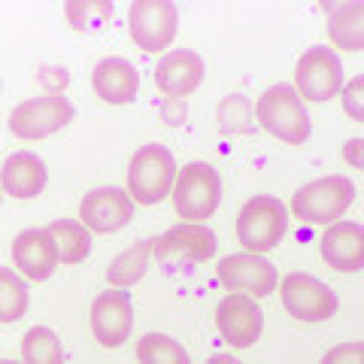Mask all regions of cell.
Masks as SVG:
<instances>
[{
    "label": "cell",
    "mask_w": 364,
    "mask_h": 364,
    "mask_svg": "<svg viewBox=\"0 0 364 364\" xmlns=\"http://www.w3.org/2000/svg\"><path fill=\"white\" fill-rule=\"evenodd\" d=\"M176 176L179 170L173 161V152L161 143H146L134 152L128 164V195L134 203L155 207V203L173 195Z\"/></svg>",
    "instance_id": "cell-1"
},
{
    "label": "cell",
    "mask_w": 364,
    "mask_h": 364,
    "mask_svg": "<svg viewBox=\"0 0 364 364\" xmlns=\"http://www.w3.org/2000/svg\"><path fill=\"white\" fill-rule=\"evenodd\" d=\"M255 122L264 128L270 136L289 143V146H304L310 140V116L304 109V100L298 97L294 85H270L255 104Z\"/></svg>",
    "instance_id": "cell-2"
},
{
    "label": "cell",
    "mask_w": 364,
    "mask_h": 364,
    "mask_svg": "<svg viewBox=\"0 0 364 364\" xmlns=\"http://www.w3.org/2000/svg\"><path fill=\"white\" fill-rule=\"evenodd\" d=\"M289 231V210L286 203L273 195H255L243 203L237 215V240L246 252L264 255L282 243Z\"/></svg>",
    "instance_id": "cell-3"
},
{
    "label": "cell",
    "mask_w": 364,
    "mask_h": 364,
    "mask_svg": "<svg viewBox=\"0 0 364 364\" xmlns=\"http://www.w3.org/2000/svg\"><path fill=\"white\" fill-rule=\"evenodd\" d=\"M355 200V186L349 176H322L294 191L291 215L306 225H334Z\"/></svg>",
    "instance_id": "cell-4"
},
{
    "label": "cell",
    "mask_w": 364,
    "mask_h": 364,
    "mask_svg": "<svg viewBox=\"0 0 364 364\" xmlns=\"http://www.w3.org/2000/svg\"><path fill=\"white\" fill-rule=\"evenodd\" d=\"M173 210L182 222L203 225L210 215L219 210L222 200V179L215 167L207 161H191L179 170L176 186H173Z\"/></svg>",
    "instance_id": "cell-5"
},
{
    "label": "cell",
    "mask_w": 364,
    "mask_h": 364,
    "mask_svg": "<svg viewBox=\"0 0 364 364\" xmlns=\"http://www.w3.org/2000/svg\"><path fill=\"white\" fill-rule=\"evenodd\" d=\"M343 64L337 52L328 46H313L306 49L298 64H294V91L301 100L310 104H325L343 91Z\"/></svg>",
    "instance_id": "cell-6"
},
{
    "label": "cell",
    "mask_w": 364,
    "mask_h": 364,
    "mask_svg": "<svg viewBox=\"0 0 364 364\" xmlns=\"http://www.w3.org/2000/svg\"><path fill=\"white\" fill-rule=\"evenodd\" d=\"M179 9L170 0H134L128 9V33L140 52H164L176 40Z\"/></svg>",
    "instance_id": "cell-7"
},
{
    "label": "cell",
    "mask_w": 364,
    "mask_h": 364,
    "mask_svg": "<svg viewBox=\"0 0 364 364\" xmlns=\"http://www.w3.org/2000/svg\"><path fill=\"white\" fill-rule=\"evenodd\" d=\"M73 116H76V107L70 104V97L43 95V97L25 100V104H18L9 112V131L18 140H43V136H52L61 128H67Z\"/></svg>",
    "instance_id": "cell-8"
},
{
    "label": "cell",
    "mask_w": 364,
    "mask_h": 364,
    "mask_svg": "<svg viewBox=\"0 0 364 364\" xmlns=\"http://www.w3.org/2000/svg\"><path fill=\"white\" fill-rule=\"evenodd\" d=\"M282 306L294 316L298 322H328L337 313V294L328 289L322 279L310 277V273H289L279 282Z\"/></svg>",
    "instance_id": "cell-9"
},
{
    "label": "cell",
    "mask_w": 364,
    "mask_h": 364,
    "mask_svg": "<svg viewBox=\"0 0 364 364\" xmlns=\"http://www.w3.org/2000/svg\"><path fill=\"white\" fill-rule=\"evenodd\" d=\"M215 273H219V282L228 291H240L255 301L267 298L279 286L277 267L264 255H252V252H237V255L222 258Z\"/></svg>",
    "instance_id": "cell-10"
},
{
    "label": "cell",
    "mask_w": 364,
    "mask_h": 364,
    "mask_svg": "<svg viewBox=\"0 0 364 364\" xmlns=\"http://www.w3.org/2000/svg\"><path fill=\"white\" fill-rule=\"evenodd\" d=\"M215 328H219L225 343L246 349L261 337V331H264V313H261L255 298L231 291L228 298L219 301V306H215Z\"/></svg>",
    "instance_id": "cell-11"
},
{
    "label": "cell",
    "mask_w": 364,
    "mask_h": 364,
    "mask_svg": "<svg viewBox=\"0 0 364 364\" xmlns=\"http://www.w3.org/2000/svg\"><path fill=\"white\" fill-rule=\"evenodd\" d=\"M134 328V304L128 291L109 289L100 291L91 304V334L104 349H119L131 337Z\"/></svg>",
    "instance_id": "cell-12"
},
{
    "label": "cell",
    "mask_w": 364,
    "mask_h": 364,
    "mask_svg": "<svg viewBox=\"0 0 364 364\" xmlns=\"http://www.w3.org/2000/svg\"><path fill=\"white\" fill-rule=\"evenodd\" d=\"M134 215V200L119 186H104L88 191L79 203V222H82L91 234H116Z\"/></svg>",
    "instance_id": "cell-13"
},
{
    "label": "cell",
    "mask_w": 364,
    "mask_h": 364,
    "mask_svg": "<svg viewBox=\"0 0 364 364\" xmlns=\"http://www.w3.org/2000/svg\"><path fill=\"white\" fill-rule=\"evenodd\" d=\"M215 234L210 231L207 225H195V222H182L176 228H170L161 237H155V249H152V258L164 261H207L215 255Z\"/></svg>",
    "instance_id": "cell-14"
},
{
    "label": "cell",
    "mask_w": 364,
    "mask_h": 364,
    "mask_svg": "<svg viewBox=\"0 0 364 364\" xmlns=\"http://www.w3.org/2000/svg\"><path fill=\"white\" fill-rule=\"evenodd\" d=\"M203 76H207V64L191 49L167 52L155 67V85L167 100H186L188 95H195Z\"/></svg>",
    "instance_id": "cell-15"
},
{
    "label": "cell",
    "mask_w": 364,
    "mask_h": 364,
    "mask_svg": "<svg viewBox=\"0 0 364 364\" xmlns=\"http://www.w3.org/2000/svg\"><path fill=\"white\" fill-rule=\"evenodd\" d=\"M13 264L25 279L43 282L58 270V246H55L52 234L46 228H28L13 240Z\"/></svg>",
    "instance_id": "cell-16"
},
{
    "label": "cell",
    "mask_w": 364,
    "mask_h": 364,
    "mask_svg": "<svg viewBox=\"0 0 364 364\" xmlns=\"http://www.w3.org/2000/svg\"><path fill=\"white\" fill-rule=\"evenodd\" d=\"M318 252L328 267L337 273L364 270V225L358 222H334L318 240Z\"/></svg>",
    "instance_id": "cell-17"
},
{
    "label": "cell",
    "mask_w": 364,
    "mask_h": 364,
    "mask_svg": "<svg viewBox=\"0 0 364 364\" xmlns=\"http://www.w3.org/2000/svg\"><path fill=\"white\" fill-rule=\"evenodd\" d=\"M91 88L104 104L124 107L134 104L140 91V73L128 58H104L91 70Z\"/></svg>",
    "instance_id": "cell-18"
},
{
    "label": "cell",
    "mask_w": 364,
    "mask_h": 364,
    "mask_svg": "<svg viewBox=\"0 0 364 364\" xmlns=\"http://www.w3.org/2000/svg\"><path fill=\"white\" fill-rule=\"evenodd\" d=\"M49 170L46 161L33 152H13L0 167V188L6 195H13L16 200H31L46 188Z\"/></svg>",
    "instance_id": "cell-19"
},
{
    "label": "cell",
    "mask_w": 364,
    "mask_h": 364,
    "mask_svg": "<svg viewBox=\"0 0 364 364\" xmlns=\"http://www.w3.org/2000/svg\"><path fill=\"white\" fill-rule=\"evenodd\" d=\"M328 40L334 49L364 52V0L328 6Z\"/></svg>",
    "instance_id": "cell-20"
},
{
    "label": "cell",
    "mask_w": 364,
    "mask_h": 364,
    "mask_svg": "<svg viewBox=\"0 0 364 364\" xmlns=\"http://www.w3.org/2000/svg\"><path fill=\"white\" fill-rule=\"evenodd\" d=\"M152 249H155V237L152 240H140L134 243L131 249H124L122 255H116L107 267V282L112 289H128L134 282H140L149 270V258H152Z\"/></svg>",
    "instance_id": "cell-21"
},
{
    "label": "cell",
    "mask_w": 364,
    "mask_h": 364,
    "mask_svg": "<svg viewBox=\"0 0 364 364\" xmlns=\"http://www.w3.org/2000/svg\"><path fill=\"white\" fill-rule=\"evenodd\" d=\"M46 231L52 234L55 246H58L61 264H79V261L88 258V252H91V231H88L82 222L55 219V222H49Z\"/></svg>",
    "instance_id": "cell-22"
},
{
    "label": "cell",
    "mask_w": 364,
    "mask_h": 364,
    "mask_svg": "<svg viewBox=\"0 0 364 364\" xmlns=\"http://www.w3.org/2000/svg\"><path fill=\"white\" fill-rule=\"evenodd\" d=\"M21 361L25 364H64V346L52 328L33 325L21 337Z\"/></svg>",
    "instance_id": "cell-23"
},
{
    "label": "cell",
    "mask_w": 364,
    "mask_h": 364,
    "mask_svg": "<svg viewBox=\"0 0 364 364\" xmlns=\"http://www.w3.org/2000/svg\"><path fill=\"white\" fill-rule=\"evenodd\" d=\"M215 122L225 136H243L255 128V107L243 95H228L215 107Z\"/></svg>",
    "instance_id": "cell-24"
},
{
    "label": "cell",
    "mask_w": 364,
    "mask_h": 364,
    "mask_svg": "<svg viewBox=\"0 0 364 364\" xmlns=\"http://www.w3.org/2000/svg\"><path fill=\"white\" fill-rule=\"evenodd\" d=\"M28 304H31V294L25 279L9 267H0V322L4 325L18 322L28 313Z\"/></svg>",
    "instance_id": "cell-25"
},
{
    "label": "cell",
    "mask_w": 364,
    "mask_h": 364,
    "mask_svg": "<svg viewBox=\"0 0 364 364\" xmlns=\"http://www.w3.org/2000/svg\"><path fill=\"white\" fill-rule=\"evenodd\" d=\"M112 13L116 6L109 0H70L64 4V16L70 21V28L85 33V31H100L112 21Z\"/></svg>",
    "instance_id": "cell-26"
},
{
    "label": "cell",
    "mask_w": 364,
    "mask_h": 364,
    "mask_svg": "<svg viewBox=\"0 0 364 364\" xmlns=\"http://www.w3.org/2000/svg\"><path fill=\"white\" fill-rule=\"evenodd\" d=\"M136 361L140 364H191L188 352L170 334H146L136 343Z\"/></svg>",
    "instance_id": "cell-27"
},
{
    "label": "cell",
    "mask_w": 364,
    "mask_h": 364,
    "mask_svg": "<svg viewBox=\"0 0 364 364\" xmlns=\"http://www.w3.org/2000/svg\"><path fill=\"white\" fill-rule=\"evenodd\" d=\"M340 100H343V112L352 122H361L364 124V73L361 76H352L349 82L340 91Z\"/></svg>",
    "instance_id": "cell-28"
},
{
    "label": "cell",
    "mask_w": 364,
    "mask_h": 364,
    "mask_svg": "<svg viewBox=\"0 0 364 364\" xmlns=\"http://www.w3.org/2000/svg\"><path fill=\"white\" fill-rule=\"evenodd\" d=\"M318 364H364V340H352V343L328 349Z\"/></svg>",
    "instance_id": "cell-29"
},
{
    "label": "cell",
    "mask_w": 364,
    "mask_h": 364,
    "mask_svg": "<svg viewBox=\"0 0 364 364\" xmlns=\"http://www.w3.org/2000/svg\"><path fill=\"white\" fill-rule=\"evenodd\" d=\"M37 79H40V82H43L46 88H49L46 95H61L64 85L70 82V73H67L64 67H43Z\"/></svg>",
    "instance_id": "cell-30"
},
{
    "label": "cell",
    "mask_w": 364,
    "mask_h": 364,
    "mask_svg": "<svg viewBox=\"0 0 364 364\" xmlns=\"http://www.w3.org/2000/svg\"><path fill=\"white\" fill-rule=\"evenodd\" d=\"M343 161L352 170H364V136H352L343 143Z\"/></svg>",
    "instance_id": "cell-31"
},
{
    "label": "cell",
    "mask_w": 364,
    "mask_h": 364,
    "mask_svg": "<svg viewBox=\"0 0 364 364\" xmlns=\"http://www.w3.org/2000/svg\"><path fill=\"white\" fill-rule=\"evenodd\" d=\"M161 112L167 124H182L186 122V100H167Z\"/></svg>",
    "instance_id": "cell-32"
},
{
    "label": "cell",
    "mask_w": 364,
    "mask_h": 364,
    "mask_svg": "<svg viewBox=\"0 0 364 364\" xmlns=\"http://www.w3.org/2000/svg\"><path fill=\"white\" fill-rule=\"evenodd\" d=\"M207 364H243V361H237V358H231V355H225V352H219V355H210Z\"/></svg>",
    "instance_id": "cell-33"
},
{
    "label": "cell",
    "mask_w": 364,
    "mask_h": 364,
    "mask_svg": "<svg viewBox=\"0 0 364 364\" xmlns=\"http://www.w3.org/2000/svg\"><path fill=\"white\" fill-rule=\"evenodd\" d=\"M0 364H18V361H0Z\"/></svg>",
    "instance_id": "cell-34"
},
{
    "label": "cell",
    "mask_w": 364,
    "mask_h": 364,
    "mask_svg": "<svg viewBox=\"0 0 364 364\" xmlns=\"http://www.w3.org/2000/svg\"><path fill=\"white\" fill-rule=\"evenodd\" d=\"M0 191H4V188H0ZM0 198H4V195H0Z\"/></svg>",
    "instance_id": "cell-35"
}]
</instances>
